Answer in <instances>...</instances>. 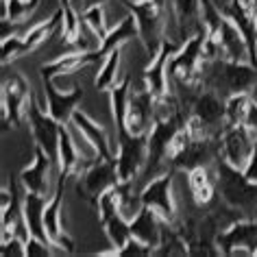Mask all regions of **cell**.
Instances as JSON below:
<instances>
[{
  "instance_id": "26",
  "label": "cell",
  "mask_w": 257,
  "mask_h": 257,
  "mask_svg": "<svg viewBox=\"0 0 257 257\" xmlns=\"http://www.w3.org/2000/svg\"><path fill=\"white\" fill-rule=\"evenodd\" d=\"M120 61H122V48L111 50L105 59H102V66L98 70L94 79V87L98 92H109L115 83H118V70H120Z\"/></svg>"
},
{
  "instance_id": "16",
  "label": "cell",
  "mask_w": 257,
  "mask_h": 257,
  "mask_svg": "<svg viewBox=\"0 0 257 257\" xmlns=\"http://www.w3.org/2000/svg\"><path fill=\"white\" fill-rule=\"evenodd\" d=\"M155 102L157 98L151 94L149 87L131 89L126 107V126L133 133H149L153 122H155Z\"/></svg>"
},
{
  "instance_id": "30",
  "label": "cell",
  "mask_w": 257,
  "mask_h": 257,
  "mask_svg": "<svg viewBox=\"0 0 257 257\" xmlns=\"http://www.w3.org/2000/svg\"><path fill=\"white\" fill-rule=\"evenodd\" d=\"M81 22L85 24V27L92 31V33L98 37V40L102 42V37H105L109 31L105 27V11H102V5H94V7H87L83 9L81 14Z\"/></svg>"
},
{
  "instance_id": "13",
  "label": "cell",
  "mask_w": 257,
  "mask_h": 257,
  "mask_svg": "<svg viewBox=\"0 0 257 257\" xmlns=\"http://www.w3.org/2000/svg\"><path fill=\"white\" fill-rule=\"evenodd\" d=\"M66 175H57V185L55 192L48 198V205L44 209V227H46L48 240L53 242V246H57L59 250H66V253H72L74 250V240L70 237L66 231H63L61 224V207H63V192H66Z\"/></svg>"
},
{
  "instance_id": "4",
  "label": "cell",
  "mask_w": 257,
  "mask_h": 257,
  "mask_svg": "<svg viewBox=\"0 0 257 257\" xmlns=\"http://www.w3.org/2000/svg\"><path fill=\"white\" fill-rule=\"evenodd\" d=\"M128 14L136 16L140 40L151 57L157 53L164 42V3L159 0H122Z\"/></svg>"
},
{
  "instance_id": "19",
  "label": "cell",
  "mask_w": 257,
  "mask_h": 257,
  "mask_svg": "<svg viewBox=\"0 0 257 257\" xmlns=\"http://www.w3.org/2000/svg\"><path fill=\"white\" fill-rule=\"evenodd\" d=\"M201 5L203 0H172V11H175L177 20V37L181 44L205 29L201 18Z\"/></svg>"
},
{
  "instance_id": "14",
  "label": "cell",
  "mask_w": 257,
  "mask_h": 257,
  "mask_svg": "<svg viewBox=\"0 0 257 257\" xmlns=\"http://www.w3.org/2000/svg\"><path fill=\"white\" fill-rule=\"evenodd\" d=\"M181 48V42H172L168 37H164L162 46L155 55L151 57V63L144 70V81L146 87L151 89V94L155 98H164L170 92V79H168V63L170 57Z\"/></svg>"
},
{
  "instance_id": "33",
  "label": "cell",
  "mask_w": 257,
  "mask_h": 257,
  "mask_svg": "<svg viewBox=\"0 0 257 257\" xmlns=\"http://www.w3.org/2000/svg\"><path fill=\"white\" fill-rule=\"evenodd\" d=\"M53 255V244L31 235L27 240V257H48Z\"/></svg>"
},
{
  "instance_id": "28",
  "label": "cell",
  "mask_w": 257,
  "mask_h": 257,
  "mask_svg": "<svg viewBox=\"0 0 257 257\" xmlns=\"http://www.w3.org/2000/svg\"><path fill=\"white\" fill-rule=\"evenodd\" d=\"M40 7V0H3V20H29Z\"/></svg>"
},
{
  "instance_id": "15",
  "label": "cell",
  "mask_w": 257,
  "mask_h": 257,
  "mask_svg": "<svg viewBox=\"0 0 257 257\" xmlns=\"http://www.w3.org/2000/svg\"><path fill=\"white\" fill-rule=\"evenodd\" d=\"M42 87H44V96H46V109L57 122L68 124L72 120V113L79 109L85 89L81 85H74L70 92H59L55 87V79L50 76H42Z\"/></svg>"
},
{
  "instance_id": "17",
  "label": "cell",
  "mask_w": 257,
  "mask_h": 257,
  "mask_svg": "<svg viewBox=\"0 0 257 257\" xmlns=\"http://www.w3.org/2000/svg\"><path fill=\"white\" fill-rule=\"evenodd\" d=\"M55 164L53 159L46 155V151L35 146V157L33 164L20 170L18 181H20L22 190L27 192H37V194H46L48 196V188H50V172H53Z\"/></svg>"
},
{
  "instance_id": "11",
  "label": "cell",
  "mask_w": 257,
  "mask_h": 257,
  "mask_svg": "<svg viewBox=\"0 0 257 257\" xmlns=\"http://www.w3.org/2000/svg\"><path fill=\"white\" fill-rule=\"evenodd\" d=\"M31 98L29 81L22 74H11V79L3 83V133L11 126H20L22 118H27V105Z\"/></svg>"
},
{
  "instance_id": "12",
  "label": "cell",
  "mask_w": 257,
  "mask_h": 257,
  "mask_svg": "<svg viewBox=\"0 0 257 257\" xmlns=\"http://www.w3.org/2000/svg\"><path fill=\"white\" fill-rule=\"evenodd\" d=\"M220 157L235 168H244L248 157L253 155L257 131L246 124H227L220 138Z\"/></svg>"
},
{
  "instance_id": "1",
  "label": "cell",
  "mask_w": 257,
  "mask_h": 257,
  "mask_svg": "<svg viewBox=\"0 0 257 257\" xmlns=\"http://www.w3.org/2000/svg\"><path fill=\"white\" fill-rule=\"evenodd\" d=\"M203 87H211L222 96L231 94H253L257 89V68L248 61H231L224 57L203 61L201 66Z\"/></svg>"
},
{
  "instance_id": "3",
  "label": "cell",
  "mask_w": 257,
  "mask_h": 257,
  "mask_svg": "<svg viewBox=\"0 0 257 257\" xmlns=\"http://www.w3.org/2000/svg\"><path fill=\"white\" fill-rule=\"evenodd\" d=\"M115 159L120 181H138L149 159V133H133L126 124H115Z\"/></svg>"
},
{
  "instance_id": "5",
  "label": "cell",
  "mask_w": 257,
  "mask_h": 257,
  "mask_svg": "<svg viewBox=\"0 0 257 257\" xmlns=\"http://www.w3.org/2000/svg\"><path fill=\"white\" fill-rule=\"evenodd\" d=\"M120 183V172H118V159L115 155L111 157H96L94 162H89L85 168L81 170V179L76 190L81 192L79 196L87 198L92 205L109 192L111 188Z\"/></svg>"
},
{
  "instance_id": "35",
  "label": "cell",
  "mask_w": 257,
  "mask_h": 257,
  "mask_svg": "<svg viewBox=\"0 0 257 257\" xmlns=\"http://www.w3.org/2000/svg\"><path fill=\"white\" fill-rule=\"evenodd\" d=\"M107 0H83V9L87 7H94V5H105Z\"/></svg>"
},
{
  "instance_id": "10",
  "label": "cell",
  "mask_w": 257,
  "mask_h": 257,
  "mask_svg": "<svg viewBox=\"0 0 257 257\" xmlns=\"http://www.w3.org/2000/svg\"><path fill=\"white\" fill-rule=\"evenodd\" d=\"M172 175L175 170L159 172L157 177L149 179L144 188L140 190V201L146 207L155 209L166 222H177V205H175V194H172Z\"/></svg>"
},
{
  "instance_id": "25",
  "label": "cell",
  "mask_w": 257,
  "mask_h": 257,
  "mask_svg": "<svg viewBox=\"0 0 257 257\" xmlns=\"http://www.w3.org/2000/svg\"><path fill=\"white\" fill-rule=\"evenodd\" d=\"M220 53L224 59L231 61H248V46L244 42L240 29L224 16L220 29Z\"/></svg>"
},
{
  "instance_id": "18",
  "label": "cell",
  "mask_w": 257,
  "mask_h": 257,
  "mask_svg": "<svg viewBox=\"0 0 257 257\" xmlns=\"http://www.w3.org/2000/svg\"><path fill=\"white\" fill-rule=\"evenodd\" d=\"M98 61H102V59L96 48L94 50H70V53L59 55L57 59L40 66V76L55 79V76H59V74H72L76 70L92 66V63H98Z\"/></svg>"
},
{
  "instance_id": "21",
  "label": "cell",
  "mask_w": 257,
  "mask_h": 257,
  "mask_svg": "<svg viewBox=\"0 0 257 257\" xmlns=\"http://www.w3.org/2000/svg\"><path fill=\"white\" fill-rule=\"evenodd\" d=\"M48 205V196L46 194H37V192H27L22 194V216L27 222V229L33 237H40L44 242L48 240L46 227H44V209ZM53 244V242H50Z\"/></svg>"
},
{
  "instance_id": "7",
  "label": "cell",
  "mask_w": 257,
  "mask_h": 257,
  "mask_svg": "<svg viewBox=\"0 0 257 257\" xmlns=\"http://www.w3.org/2000/svg\"><path fill=\"white\" fill-rule=\"evenodd\" d=\"M61 27H63V16H61V11L57 9L48 20L31 27L27 33L3 40V57H0L3 66H9V61H16L24 55L33 53L37 46H42V44L55 33V29H61Z\"/></svg>"
},
{
  "instance_id": "23",
  "label": "cell",
  "mask_w": 257,
  "mask_h": 257,
  "mask_svg": "<svg viewBox=\"0 0 257 257\" xmlns=\"http://www.w3.org/2000/svg\"><path fill=\"white\" fill-rule=\"evenodd\" d=\"M133 37H140V29H138L136 16L128 14V16L122 18V20L115 24L113 29H109V33L102 37V42L98 44V48H96V50H98V55H100V59H105L111 50L122 48V44L131 42Z\"/></svg>"
},
{
  "instance_id": "27",
  "label": "cell",
  "mask_w": 257,
  "mask_h": 257,
  "mask_svg": "<svg viewBox=\"0 0 257 257\" xmlns=\"http://www.w3.org/2000/svg\"><path fill=\"white\" fill-rule=\"evenodd\" d=\"M59 11H61V16H63V27H61L63 42H66V44H72L76 37L81 35V31H83L81 16L76 14L74 0H59Z\"/></svg>"
},
{
  "instance_id": "20",
  "label": "cell",
  "mask_w": 257,
  "mask_h": 257,
  "mask_svg": "<svg viewBox=\"0 0 257 257\" xmlns=\"http://www.w3.org/2000/svg\"><path fill=\"white\" fill-rule=\"evenodd\" d=\"M188 183L192 198L198 207H207V205L218 196V175L216 166H203L188 172Z\"/></svg>"
},
{
  "instance_id": "2",
  "label": "cell",
  "mask_w": 257,
  "mask_h": 257,
  "mask_svg": "<svg viewBox=\"0 0 257 257\" xmlns=\"http://www.w3.org/2000/svg\"><path fill=\"white\" fill-rule=\"evenodd\" d=\"M218 175V196L229 207L237 209L244 216H257V181L244 175L242 168H235L222 157L216 159Z\"/></svg>"
},
{
  "instance_id": "22",
  "label": "cell",
  "mask_w": 257,
  "mask_h": 257,
  "mask_svg": "<svg viewBox=\"0 0 257 257\" xmlns=\"http://www.w3.org/2000/svg\"><path fill=\"white\" fill-rule=\"evenodd\" d=\"M162 229H164V218L159 216L155 209L146 207V205H142V209H140L136 214V218L131 220V235L146 242L153 248L159 246Z\"/></svg>"
},
{
  "instance_id": "31",
  "label": "cell",
  "mask_w": 257,
  "mask_h": 257,
  "mask_svg": "<svg viewBox=\"0 0 257 257\" xmlns=\"http://www.w3.org/2000/svg\"><path fill=\"white\" fill-rule=\"evenodd\" d=\"M105 255H120V257H149V255H155V248L149 246L146 242L138 240V237H128V242L124 244V246L120 248H111L109 253Z\"/></svg>"
},
{
  "instance_id": "9",
  "label": "cell",
  "mask_w": 257,
  "mask_h": 257,
  "mask_svg": "<svg viewBox=\"0 0 257 257\" xmlns=\"http://www.w3.org/2000/svg\"><path fill=\"white\" fill-rule=\"evenodd\" d=\"M216 244L220 255H257V216H244L218 231Z\"/></svg>"
},
{
  "instance_id": "34",
  "label": "cell",
  "mask_w": 257,
  "mask_h": 257,
  "mask_svg": "<svg viewBox=\"0 0 257 257\" xmlns=\"http://www.w3.org/2000/svg\"><path fill=\"white\" fill-rule=\"evenodd\" d=\"M244 175H246L250 181H257V142H255V149H253V155L248 157L246 166H244Z\"/></svg>"
},
{
  "instance_id": "8",
  "label": "cell",
  "mask_w": 257,
  "mask_h": 257,
  "mask_svg": "<svg viewBox=\"0 0 257 257\" xmlns=\"http://www.w3.org/2000/svg\"><path fill=\"white\" fill-rule=\"evenodd\" d=\"M190 118H194L209 136H222L227 126V98L211 87H201L192 98Z\"/></svg>"
},
{
  "instance_id": "32",
  "label": "cell",
  "mask_w": 257,
  "mask_h": 257,
  "mask_svg": "<svg viewBox=\"0 0 257 257\" xmlns=\"http://www.w3.org/2000/svg\"><path fill=\"white\" fill-rule=\"evenodd\" d=\"M0 255L3 257H27V242L18 235H11L9 240L0 244Z\"/></svg>"
},
{
  "instance_id": "29",
  "label": "cell",
  "mask_w": 257,
  "mask_h": 257,
  "mask_svg": "<svg viewBox=\"0 0 257 257\" xmlns=\"http://www.w3.org/2000/svg\"><path fill=\"white\" fill-rule=\"evenodd\" d=\"M250 102H253V94L246 92L227 96V124H244Z\"/></svg>"
},
{
  "instance_id": "24",
  "label": "cell",
  "mask_w": 257,
  "mask_h": 257,
  "mask_svg": "<svg viewBox=\"0 0 257 257\" xmlns=\"http://www.w3.org/2000/svg\"><path fill=\"white\" fill-rule=\"evenodd\" d=\"M70 122H74L76 126L83 131V136H85L89 140V144L96 149V153H98L100 157H111L115 155L113 153V146L111 142L107 140V133H105V128H102L98 122L92 120L85 111H81V109H76V111L72 113V120Z\"/></svg>"
},
{
  "instance_id": "6",
  "label": "cell",
  "mask_w": 257,
  "mask_h": 257,
  "mask_svg": "<svg viewBox=\"0 0 257 257\" xmlns=\"http://www.w3.org/2000/svg\"><path fill=\"white\" fill-rule=\"evenodd\" d=\"M27 120L31 124V133H33L35 146L46 151V155L53 159L55 168L59 170V136H61V122H57L48 109H44L35 96L31 94L29 105H27Z\"/></svg>"
}]
</instances>
